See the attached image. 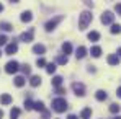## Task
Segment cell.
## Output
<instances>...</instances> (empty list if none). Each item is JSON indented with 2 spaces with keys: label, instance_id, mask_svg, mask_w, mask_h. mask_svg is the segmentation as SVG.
I'll return each instance as SVG.
<instances>
[{
  "label": "cell",
  "instance_id": "25",
  "mask_svg": "<svg viewBox=\"0 0 121 119\" xmlns=\"http://www.w3.org/2000/svg\"><path fill=\"white\" fill-rule=\"evenodd\" d=\"M15 85H17L18 88H21V86L25 85V78H23L21 75H18V77H15Z\"/></svg>",
  "mask_w": 121,
  "mask_h": 119
},
{
  "label": "cell",
  "instance_id": "9",
  "mask_svg": "<svg viewBox=\"0 0 121 119\" xmlns=\"http://www.w3.org/2000/svg\"><path fill=\"white\" fill-rule=\"evenodd\" d=\"M85 56H87V47L85 46H79L77 51H75V57L77 59H83Z\"/></svg>",
  "mask_w": 121,
  "mask_h": 119
},
{
  "label": "cell",
  "instance_id": "31",
  "mask_svg": "<svg viewBox=\"0 0 121 119\" xmlns=\"http://www.w3.org/2000/svg\"><path fill=\"white\" fill-rule=\"evenodd\" d=\"M36 65H38V67H44V65H48V64H46V60L43 59V57H38V60H36Z\"/></svg>",
  "mask_w": 121,
  "mask_h": 119
},
{
  "label": "cell",
  "instance_id": "40",
  "mask_svg": "<svg viewBox=\"0 0 121 119\" xmlns=\"http://www.w3.org/2000/svg\"><path fill=\"white\" fill-rule=\"evenodd\" d=\"M0 12H3V5L2 3H0Z\"/></svg>",
  "mask_w": 121,
  "mask_h": 119
},
{
  "label": "cell",
  "instance_id": "20",
  "mask_svg": "<svg viewBox=\"0 0 121 119\" xmlns=\"http://www.w3.org/2000/svg\"><path fill=\"white\" fill-rule=\"evenodd\" d=\"M0 29H3V31H12L13 26H12L10 23H7V21H2V23H0Z\"/></svg>",
  "mask_w": 121,
  "mask_h": 119
},
{
  "label": "cell",
  "instance_id": "18",
  "mask_svg": "<svg viewBox=\"0 0 121 119\" xmlns=\"http://www.w3.org/2000/svg\"><path fill=\"white\" fill-rule=\"evenodd\" d=\"M62 52H64L65 56L70 54V52H72V44H70V42H64V44H62Z\"/></svg>",
  "mask_w": 121,
  "mask_h": 119
},
{
  "label": "cell",
  "instance_id": "7",
  "mask_svg": "<svg viewBox=\"0 0 121 119\" xmlns=\"http://www.w3.org/2000/svg\"><path fill=\"white\" fill-rule=\"evenodd\" d=\"M33 36H35V29H33V28H30L28 31L21 33L20 41H23V42H31V41H33Z\"/></svg>",
  "mask_w": 121,
  "mask_h": 119
},
{
  "label": "cell",
  "instance_id": "19",
  "mask_svg": "<svg viewBox=\"0 0 121 119\" xmlns=\"http://www.w3.org/2000/svg\"><path fill=\"white\" fill-rule=\"evenodd\" d=\"M88 39L90 41H98L100 39V33H98V31H90V33H88Z\"/></svg>",
  "mask_w": 121,
  "mask_h": 119
},
{
  "label": "cell",
  "instance_id": "1",
  "mask_svg": "<svg viewBox=\"0 0 121 119\" xmlns=\"http://www.w3.org/2000/svg\"><path fill=\"white\" fill-rule=\"evenodd\" d=\"M92 20H93V15L90 13V12H82L80 13V18H79V29H85L90 23H92Z\"/></svg>",
  "mask_w": 121,
  "mask_h": 119
},
{
  "label": "cell",
  "instance_id": "2",
  "mask_svg": "<svg viewBox=\"0 0 121 119\" xmlns=\"http://www.w3.org/2000/svg\"><path fill=\"white\" fill-rule=\"evenodd\" d=\"M52 109L56 113H64L67 109V101L64 98H54L52 99Z\"/></svg>",
  "mask_w": 121,
  "mask_h": 119
},
{
  "label": "cell",
  "instance_id": "10",
  "mask_svg": "<svg viewBox=\"0 0 121 119\" xmlns=\"http://www.w3.org/2000/svg\"><path fill=\"white\" fill-rule=\"evenodd\" d=\"M33 52L38 54V56H43V54L46 52V47H44L43 44H35V46H33Z\"/></svg>",
  "mask_w": 121,
  "mask_h": 119
},
{
  "label": "cell",
  "instance_id": "23",
  "mask_svg": "<svg viewBox=\"0 0 121 119\" xmlns=\"http://www.w3.org/2000/svg\"><path fill=\"white\" fill-rule=\"evenodd\" d=\"M111 34H120L121 33V25H111Z\"/></svg>",
  "mask_w": 121,
  "mask_h": 119
},
{
  "label": "cell",
  "instance_id": "17",
  "mask_svg": "<svg viewBox=\"0 0 121 119\" xmlns=\"http://www.w3.org/2000/svg\"><path fill=\"white\" fill-rule=\"evenodd\" d=\"M30 85H31V86H38V85H41V77L39 75H33L31 80H30Z\"/></svg>",
  "mask_w": 121,
  "mask_h": 119
},
{
  "label": "cell",
  "instance_id": "42",
  "mask_svg": "<svg viewBox=\"0 0 121 119\" xmlns=\"http://www.w3.org/2000/svg\"><path fill=\"white\" fill-rule=\"evenodd\" d=\"M0 56H2V52H0Z\"/></svg>",
  "mask_w": 121,
  "mask_h": 119
},
{
  "label": "cell",
  "instance_id": "26",
  "mask_svg": "<svg viewBox=\"0 0 121 119\" xmlns=\"http://www.w3.org/2000/svg\"><path fill=\"white\" fill-rule=\"evenodd\" d=\"M46 72H48V74H54V72H56V64L49 62V64L46 65Z\"/></svg>",
  "mask_w": 121,
  "mask_h": 119
},
{
  "label": "cell",
  "instance_id": "33",
  "mask_svg": "<svg viewBox=\"0 0 121 119\" xmlns=\"http://www.w3.org/2000/svg\"><path fill=\"white\" fill-rule=\"evenodd\" d=\"M115 10H116V13L121 16V3H116V7H115Z\"/></svg>",
  "mask_w": 121,
  "mask_h": 119
},
{
  "label": "cell",
  "instance_id": "32",
  "mask_svg": "<svg viewBox=\"0 0 121 119\" xmlns=\"http://www.w3.org/2000/svg\"><path fill=\"white\" fill-rule=\"evenodd\" d=\"M7 36H5V34H0V46H5V44H7Z\"/></svg>",
  "mask_w": 121,
  "mask_h": 119
},
{
  "label": "cell",
  "instance_id": "8",
  "mask_svg": "<svg viewBox=\"0 0 121 119\" xmlns=\"http://www.w3.org/2000/svg\"><path fill=\"white\" fill-rule=\"evenodd\" d=\"M18 51V44H17V41L13 39V42H10V44H7V47H5V52L8 54V56H12V54H15Z\"/></svg>",
  "mask_w": 121,
  "mask_h": 119
},
{
  "label": "cell",
  "instance_id": "39",
  "mask_svg": "<svg viewBox=\"0 0 121 119\" xmlns=\"http://www.w3.org/2000/svg\"><path fill=\"white\" fill-rule=\"evenodd\" d=\"M3 118V111H2V109H0V119Z\"/></svg>",
  "mask_w": 121,
  "mask_h": 119
},
{
  "label": "cell",
  "instance_id": "4",
  "mask_svg": "<svg viewBox=\"0 0 121 119\" xmlns=\"http://www.w3.org/2000/svg\"><path fill=\"white\" fill-rule=\"evenodd\" d=\"M18 69H21L20 64L17 62V60H10V62H7V65H5V72L7 74H15V72H18Z\"/></svg>",
  "mask_w": 121,
  "mask_h": 119
},
{
  "label": "cell",
  "instance_id": "15",
  "mask_svg": "<svg viewBox=\"0 0 121 119\" xmlns=\"http://www.w3.org/2000/svg\"><path fill=\"white\" fill-rule=\"evenodd\" d=\"M95 98L98 99V101H105V99L108 98V95H106V91H103V90H98V91L95 93Z\"/></svg>",
  "mask_w": 121,
  "mask_h": 119
},
{
  "label": "cell",
  "instance_id": "5",
  "mask_svg": "<svg viewBox=\"0 0 121 119\" xmlns=\"http://www.w3.org/2000/svg\"><path fill=\"white\" fill-rule=\"evenodd\" d=\"M72 90L75 91L77 96H85V85H83V83L74 82V83H72Z\"/></svg>",
  "mask_w": 121,
  "mask_h": 119
},
{
  "label": "cell",
  "instance_id": "27",
  "mask_svg": "<svg viewBox=\"0 0 121 119\" xmlns=\"http://www.w3.org/2000/svg\"><path fill=\"white\" fill-rule=\"evenodd\" d=\"M18 116H20V109H18V108H12V111H10V118L17 119Z\"/></svg>",
  "mask_w": 121,
  "mask_h": 119
},
{
  "label": "cell",
  "instance_id": "28",
  "mask_svg": "<svg viewBox=\"0 0 121 119\" xmlns=\"http://www.w3.org/2000/svg\"><path fill=\"white\" fill-rule=\"evenodd\" d=\"M56 62H57V64H60V65H65V64L69 62V59H67V56H59V57L56 59Z\"/></svg>",
  "mask_w": 121,
  "mask_h": 119
},
{
  "label": "cell",
  "instance_id": "30",
  "mask_svg": "<svg viewBox=\"0 0 121 119\" xmlns=\"http://www.w3.org/2000/svg\"><path fill=\"white\" fill-rule=\"evenodd\" d=\"M21 72H23V74H26V75H28V74H30V72H31V67H30V65H28V64H23V65H21Z\"/></svg>",
  "mask_w": 121,
  "mask_h": 119
},
{
  "label": "cell",
  "instance_id": "24",
  "mask_svg": "<svg viewBox=\"0 0 121 119\" xmlns=\"http://www.w3.org/2000/svg\"><path fill=\"white\" fill-rule=\"evenodd\" d=\"M60 83H62V77H60V75H56V77L52 78V85H54L56 88H59Z\"/></svg>",
  "mask_w": 121,
  "mask_h": 119
},
{
  "label": "cell",
  "instance_id": "3",
  "mask_svg": "<svg viewBox=\"0 0 121 119\" xmlns=\"http://www.w3.org/2000/svg\"><path fill=\"white\" fill-rule=\"evenodd\" d=\"M62 18H64L62 15H59V16H54V18H51V20L46 23V26H44V28H46V31H52V29H56V26H57L60 21H62Z\"/></svg>",
  "mask_w": 121,
  "mask_h": 119
},
{
  "label": "cell",
  "instance_id": "38",
  "mask_svg": "<svg viewBox=\"0 0 121 119\" xmlns=\"http://www.w3.org/2000/svg\"><path fill=\"white\" fill-rule=\"evenodd\" d=\"M118 57H120V59H121V47H120V49H118Z\"/></svg>",
  "mask_w": 121,
  "mask_h": 119
},
{
  "label": "cell",
  "instance_id": "29",
  "mask_svg": "<svg viewBox=\"0 0 121 119\" xmlns=\"http://www.w3.org/2000/svg\"><path fill=\"white\" fill-rule=\"evenodd\" d=\"M25 108H26V109H35V103L28 98L26 101H25Z\"/></svg>",
  "mask_w": 121,
  "mask_h": 119
},
{
  "label": "cell",
  "instance_id": "14",
  "mask_svg": "<svg viewBox=\"0 0 121 119\" xmlns=\"http://www.w3.org/2000/svg\"><path fill=\"white\" fill-rule=\"evenodd\" d=\"M90 116H92V108H83L80 113V118L82 119H90Z\"/></svg>",
  "mask_w": 121,
  "mask_h": 119
},
{
  "label": "cell",
  "instance_id": "11",
  "mask_svg": "<svg viewBox=\"0 0 121 119\" xmlns=\"http://www.w3.org/2000/svg\"><path fill=\"white\" fill-rule=\"evenodd\" d=\"M20 18H21V21H23V23H30V21L33 20V15H31V12H23Z\"/></svg>",
  "mask_w": 121,
  "mask_h": 119
},
{
  "label": "cell",
  "instance_id": "13",
  "mask_svg": "<svg viewBox=\"0 0 121 119\" xmlns=\"http://www.w3.org/2000/svg\"><path fill=\"white\" fill-rule=\"evenodd\" d=\"M90 54H92L93 57H100V56H101V47H100V46H92Z\"/></svg>",
  "mask_w": 121,
  "mask_h": 119
},
{
  "label": "cell",
  "instance_id": "35",
  "mask_svg": "<svg viewBox=\"0 0 121 119\" xmlns=\"http://www.w3.org/2000/svg\"><path fill=\"white\" fill-rule=\"evenodd\" d=\"M43 119H49V111H44L43 113Z\"/></svg>",
  "mask_w": 121,
  "mask_h": 119
},
{
  "label": "cell",
  "instance_id": "34",
  "mask_svg": "<svg viewBox=\"0 0 121 119\" xmlns=\"http://www.w3.org/2000/svg\"><path fill=\"white\" fill-rule=\"evenodd\" d=\"M56 91H57L59 95H62V93H65V90H64L62 86H59V88H56Z\"/></svg>",
  "mask_w": 121,
  "mask_h": 119
},
{
  "label": "cell",
  "instance_id": "41",
  "mask_svg": "<svg viewBox=\"0 0 121 119\" xmlns=\"http://www.w3.org/2000/svg\"><path fill=\"white\" fill-rule=\"evenodd\" d=\"M115 119H121V116H116V118H115Z\"/></svg>",
  "mask_w": 121,
  "mask_h": 119
},
{
  "label": "cell",
  "instance_id": "22",
  "mask_svg": "<svg viewBox=\"0 0 121 119\" xmlns=\"http://www.w3.org/2000/svg\"><path fill=\"white\" fill-rule=\"evenodd\" d=\"M121 106L120 104H116V103H113V104H110V113H113V114H116V113H120Z\"/></svg>",
  "mask_w": 121,
  "mask_h": 119
},
{
  "label": "cell",
  "instance_id": "12",
  "mask_svg": "<svg viewBox=\"0 0 121 119\" xmlns=\"http://www.w3.org/2000/svg\"><path fill=\"white\" fill-rule=\"evenodd\" d=\"M118 62H120L118 54H110V56H108V64H110V65H118Z\"/></svg>",
  "mask_w": 121,
  "mask_h": 119
},
{
  "label": "cell",
  "instance_id": "37",
  "mask_svg": "<svg viewBox=\"0 0 121 119\" xmlns=\"http://www.w3.org/2000/svg\"><path fill=\"white\" fill-rule=\"evenodd\" d=\"M116 95H118V96H120V98H121V86H120V88H118V91H116Z\"/></svg>",
  "mask_w": 121,
  "mask_h": 119
},
{
  "label": "cell",
  "instance_id": "36",
  "mask_svg": "<svg viewBox=\"0 0 121 119\" xmlns=\"http://www.w3.org/2000/svg\"><path fill=\"white\" fill-rule=\"evenodd\" d=\"M67 119H79V118H77L75 114H69V116H67Z\"/></svg>",
  "mask_w": 121,
  "mask_h": 119
},
{
  "label": "cell",
  "instance_id": "6",
  "mask_svg": "<svg viewBox=\"0 0 121 119\" xmlns=\"http://www.w3.org/2000/svg\"><path fill=\"white\" fill-rule=\"evenodd\" d=\"M113 20H115V15L110 10L103 12V15H101V23L103 25H113Z\"/></svg>",
  "mask_w": 121,
  "mask_h": 119
},
{
  "label": "cell",
  "instance_id": "16",
  "mask_svg": "<svg viewBox=\"0 0 121 119\" xmlns=\"http://www.w3.org/2000/svg\"><path fill=\"white\" fill-rule=\"evenodd\" d=\"M0 103H2V104H10V103H12V96H10L8 93H3V95L0 96Z\"/></svg>",
  "mask_w": 121,
  "mask_h": 119
},
{
  "label": "cell",
  "instance_id": "21",
  "mask_svg": "<svg viewBox=\"0 0 121 119\" xmlns=\"http://www.w3.org/2000/svg\"><path fill=\"white\" fill-rule=\"evenodd\" d=\"M35 109L44 113V111H46V109H44V103H43V101H35Z\"/></svg>",
  "mask_w": 121,
  "mask_h": 119
}]
</instances>
